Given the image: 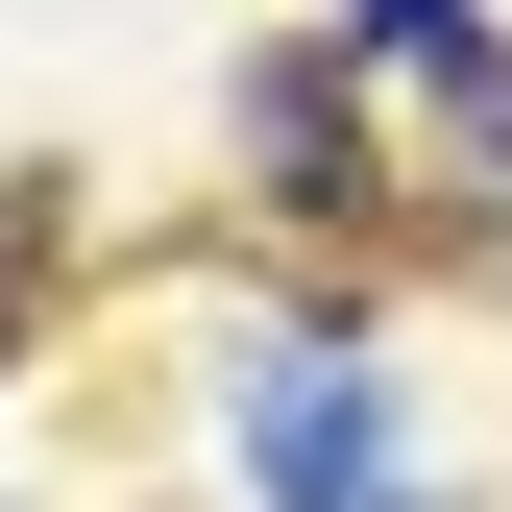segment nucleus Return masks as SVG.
Here are the masks:
<instances>
[{
  "label": "nucleus",
  "instance_id": "f257e3e1",
  "mask_svg": "<svg viewBox=\"0 0 512 512\" xmlns=\"http://www.w3.org/2000/svg\"><path fill=\"white\" fill-rule=\"evenodd\" d=\"M220 464H244V512H464L415 464L366 317H244V342H220Z\"/></svg>",
  "mask_w": 512,
  "mask_h": 512
},
{
  "label": "nucleus",
  "instance_id": "f03ea898",
  "mask_svg": "<svg viewBox=\"0 0 512 512\" xmlns=\"http://www.w3.org/2000/svg\"><path fill=\"white\" fill-rule=\"evenodd\" d=\"M244 171H269V220H293V244H342L366 196H391V147H366L342 49H269V74H244Z\"/></svg>",
  "mask_w": 512,
  "mask_h": 512
},
{
  "label": "nucleus",
  "instance_id": "7ed1b4c3",
  "mask_svg": "<svg viewBox=\"0 0 512 512\" xmlns=\"http://www.w3.org/2000/svg\"><path fill=\"white\" fill-rule=\"evenodd\" d=\"M342 49H366V74H439L464 122H512V25H488V0H342Z\"/></svg>",
  "mask_w": 512,
  "mask_h": 512
},
{
  "label": "nucleus",
  "instance_id": "20e7f679",
  "mask_svg": "<svg viewBox=\"0 0 512 512\" xmlns=\"http://www.w3.org/2000/svg\"><path fill=\"white\" fill-rule=\"evenodd\" d=\"M25 269H49V196H0V342H25Z\"/></svg>",
  "mask_w": 512,
  "mask_h": 512
},
{
  "label": "nucleus",
  "instance_id": "39448f33",
  "mask_svg": "<svg viewBox=\"0 0 512 512\" xmlns=\"http://www.w3.org/2000/svg\"><path fill=\"white\" fill-rule=\"evenodd\" d=\"M488 147H512V122H488Z\"/></svg>",
  "mask_w": 512,
  "mask_h": 512
}]
</instances>
